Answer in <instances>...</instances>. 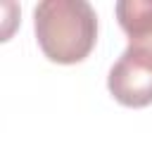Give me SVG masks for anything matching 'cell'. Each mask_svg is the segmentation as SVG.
Segmentation results:
<instances>
[{"instance_id":"cell-1","label":"cell","mask_w":152,"mask_h":152,"mask_svg":"<svg viewBox=\"0 0 152 152\" xmlns=\"http://www.w3.org/2000/svg\"><path fill=\"white\" fill-rule=\"evenodd\" d=\"M33 31L50 62L78 64L97 43V14L86 0H43L33 10Z\"/></svg>"},{"instance_id":"cell-2","label":"cell","mask_w":152,"mask_h":152,"mask_svg":"<svg viewBox=\"0 0 152 152\" xmlns=\"http://www.w3.org/2000/svg\"><path fill=\"white\" fill-rule=\"evenodd\" d=\"M109 95L124 107H150L152 104V52L126 48L124 55L112 64L107 74Z\"/></svg>"},{"instance_id":"cell-3","label":"cell","mask_w":152,"mask_h":152,"mask_svg":"<svg viewBox=\"0 0 152 152\" xmlns=\"http://www.w3.org/2000/svg\"><path fill=\"white\" fill-rule=\"evenodd\" d=\"M116 19L128 38V48L152 52V2L150 0H121L116 2Z\"/></svg>"}]
</instances>
